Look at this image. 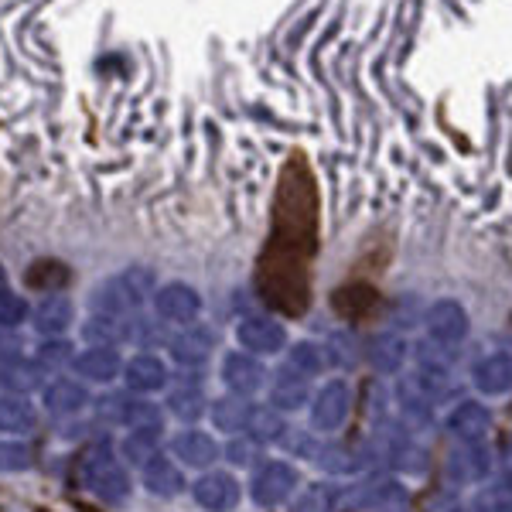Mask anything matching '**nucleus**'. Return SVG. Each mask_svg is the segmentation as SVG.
<instances>
[{"mask_svg":"<svg viewBox=\"0 0 512 512\" xmlns=\"http://www.w3.org/2000/svg\"><path fill=\"white\" fill-rule=\"evenodd\" d=\"M328 366H332V359H328V349L321 342H294L291 349H287L284 369H291V373L304 376V379L321 376Z\"/></svg>","mask_w":512,"mask_h":512,"instance_id":"nucleus-28","label":"nucleus"},{"mask_svg":"<svg viewBox=\"0 0 512 512\" xmlns=\"http://www.w3.org/2000/svg\"><path fill=\"white\" fill-rule=\"evenodd\" d=\"M451 512H478L475 506H458V509H451Z\"/></svg>","mask_w":512,"mask_h":512,"instance_id":"nucleus-41","label":"nucleus"},{"mask_svg":"<svg viewBox=\"0 0 512 512\" xmlns=\"http://www.w3.org/2000/svg\"><path fill=\"white\" fill-rule=\"evenodd\" d=\"M478 512H512V478L502 485H489L478 495Z\"/></svg>","mask_w":512,"mask_h":512,"instance_id":"nucleus-38","label":"nucleus"},{"mask_svg":"<svg viewBox=\"0 0 512 512\" xmlns=\"http://www.w3.org/2000/svg\"><path fill=\"white\" fill-rule=\"evenodd\" d=\"M31 318V304L21 294H14L7 284H0V328H18Z\"/></svg>","mask_w":512,"mask_h":512,"instance_id":"nucleus-36","label":"nucleus"},{"mask_svg":"<svg viewBox=\"0 0 512 512\" xmlns=\"http://www.w3.org/2000/svg\"><path fill=\"white\" fill-rule=\"evenodd\" d=\"M359 512H410V492L396 478H369L345 495Z\"/></svg>","mask_w":512,"mask_h":512,"instance_id":"nucleus-5","label":"nucleus"},{"mask_svg":"<svg viewBox=\"0 0 512 512\" xmlns=\"http://www.w3.org/2000/svg\"><path fill=\"white\" fill-rule=\"evenodd\" d=\"M31 321H35V328L45 338H62L72 325V301L59 291H48L31 308Z\"/></svg>","mask_w":512,"mask_h":512,"instance_id":"nucleus-21","label":"nucleus"},{"mask_svg":"<svg viewBox=\"0 0 512 512\" xmlns=\"http://www.w3.org/2000/svg\"><path fill=\"white\" fill-rule=\"evenodd\" d=\"M287 434V424H284V414L274 407H253L250 410V424H246V437H253L256 444H274V441H284Z\"/></svg>","mask_w":512,"mask_h":512,"instance_id":"nucleus-29","label":"nucleus"},{"mask_svg":"<svg viewBox=\"0 0 512 512\" xmlns=\"http://www.w3.org/2000/svg\"><path fill=\"white\" fill-rule=\"evenodd\" d=\"M99 420L106 424H120V427H144V424H161V410L158 403L144 400L140 393H110L99 400L96 407Z\"/></svg>","mask_w":512,"mask_h":512,"instance_id":"nucleus-7","label":"nucleus"},{"mask_svg":"<svg viewBox=\"0 0 512 512\" xmlns=\"http://www.w3.org/2000/svg\"><path fill=\"white\" fill-rule=\"evenodd\" d=\"M158 291V277L151 267H127L123 274L103 280L93 291V311L96 315H117L130 318L144 308L147 297Z\"/></svg>","mask_w":512,"mask_h":512,"instance_id":"nucleus-1","label":"nucleus"},{"mask_svg":"<svg viewBox=\"0 0 512 512\" xmlns=\"http://www.w3.org/2000/svg\"><path fill=\"white\" fill-rule=\"evenodd\" d=\"M171 379V369L161 355L154 352H137L130 362H123V383H127L130 393H158L168 386Z\"/></svg>","mask_w":512,"mask_h":512,"instance_id":"nucleus-11","label":"nucleus"},{"mask_svg":"<svg viewBox=\"0 0 512 512\" xmlns=\"http://www.w3.org/2000/svg\"><path fill=\"white\" fill-rule=\"evenodd\" d=\"M137 328H140V318H117V315H93L82 325V338L89 345H110L117 349L123 342H137Z\"/></svg>","mask_w":512,"mask_h":512,"instance_id":"nucleus-20","label":"nucleus"},{"mask_svg":"<svg viewBox=\"0 0 512 512\" xmlns=\"http://www.w3.org/2000/svg\"><path fill=\"white\" fill-rule=\"evenodd\" d=\"M222 383H226V390L233 396H253L267 383V369L250 352H229L222 359Z\"/></svg>","mask_w":512,"mask_h":512,"instance_id":"nucleus-12","label":"nucleus"},{"mask_svg":"<svg viewBox=\"0 0 512 512\" xmlns=\"http://www.w3.org/2000/svg\"><path fill=\"white\" fill-rule=\"evenodd\" d=\"M14 359H21L18 345H14L7 335H0V366H7V362H14Z\"/></svg>","mask_w":512,"mask_h":512,"instance_id":"nucleus-40","label":"nucleus"},{"mask_svg":"<svg viewBox=\"0 0 512 512\" xmlns=\"http://www.w3.org/2000/svg\"><path fill=\"white\" fill-rule=\"evenodd\" d=\"M250 410L253 403L246 400V396H219V400H212L209 414H212V424L219 427V431L226 434H246V424H250Z\"/></svg>","mask_w":512,"mask_h":512,"instance_id":"nucleus-27","label":"nucleus"},{"mask_svg":"<svg viewBox=\"0 0 512 512\" xmlns=\"http://www.w3.org/2000/svg\"><path fill=\"white\" fill-rule=\"evenodd\" d=\"M396 400H400V417L407 427H431L434 424V396L417 383L414 376H403L396 386Z\"/></svg>","mask_w":512,"mask_h":512,"instance_id":"nucleus-19","label":"nucleus"},{"mask_svg":"<svg viewBox=\"0 0 512 512\" xmlns=\"http://www.w3.org/2000/svg\"><path fill=\"white\" fill-rule=\"evenodd\" d=\"M407 352H410V345L403 342V335L386 332V335H379L376 342H373V352H369V359H373V366L379 369V373H400Z\"/></svg>","mask_w":512,"mask_h":512,"instance_id":"nucleus-30","label":"nucleus"},{"mask_svg":"<svg viewBox=\"0 0 512 512\" xmlns=\"http://www.w3.org/2000/svg\"><path fill=\"white\" fill-rule=\"evenodd\" d=\"M424 325H427V338L437 345H448V349H458L468 338V332H472L468 311L458 301H451V297H441V301H434L427 308Z\"/></svg>","mask_w":512,"mask_h":512,"instance_id":"nucleus-6","label":"nucleus"},{"mask_svg":"<svg viewBox=\"0 0 512 512\" xmlns=\"http://www.w3.org/2000/svg\"><path fill=\"white\" fill-rule=\"evenodd\" d=\"M41 373H45V369H41L38 362L14 359V362H7V366H0V383L7 386V393L28 396L35 386H41Z\"/></svg>","mask_w":512,"mask_h":512,"instance_id":"nucleus-33","label":"nucleus"},{"mask_svg":"<svg viewBox=\"0 0 512 512\" xmlns=\"http://www.w3.org/2000/svg\"><path fill=\"white\" fill-rule=\"evenodd\" d=\"M345 495L338 485L332 482H315V485H304L294 499V509L291 512H335V506L342 502Z\"/></svg>","mask_w":512,"mask_h":512,"instance_id":"nucleus-31","label":"nucleus"},{"mask_svg":"<svg viewBox=\"0 0 512 512\" xmlns=\"http://www.w3.org/2000/svg\"><path fill=\"white\" fill-rule=\"evenodd\" d=\"M311 403V386L304 376L291 373V369H280L274 379V390H270V407L287 414V410H301Z\"/></svg>","mask_w":512,"mask_h":512,"instance_id":"nucleus-25","label":"nucleus"},{"mask_svg":"<svg viewBox=\"0 0 512 512\" xmlns=\"http://www.w3.org/2000/svg\"><path fill=\"white\" fill-rule=\"evenodd\" d=\"M352 410V386L345 379H328L321 390L311 396V431L335 434L345 424Z\"/></svg>","mask_w":512,"mask_h":512,"instance_id":"nucleus-4","label":"nucleus"},{"mask_svg":"<svg viewBox=\"0 0 512 512\" xmlns=\"http://www.w3.org/2000/svg\"><path fill=\"white\" fill-rule=\"evenodd\" d=\"M41 403L52 417H76L89 407V390L82 379H52L41 390Z\"/></svg>","mask_w":512,"mask_h":512,"instance_id":"nucleus-17","label":"nucleus"},{"mask_svg":"<svg viewBox=\"0 0 512 512\" xmlns=\"http://www.w3.org/2000/svg\"><path fill=\"white\" fill-rule=\"evenodd\" d=\"M212 345H216V332L205 325H185L178 335L168 338V352L178 366L185 369H198L205 359L212 355Z\"/></svg>","mask_w":512,"mask_h":512,"instance_id":"nucleus-13","label":"nucleus"},{"mask_svg":"<svg viewBox=\"0 0 512 512\" xmlns=\"http://www.w3.org/2000/svg\"><path fill=\"white\" fill-rule=\"evenodd\" d=\"M144 489L151 495H158V499H175V495L185 492V475H181L178 461L175 458H151L144 465Z\"/></svg>","mask_w":512,"mask_h":512,"instance_id":"nucleus-22","label":"nucleus"},{"mask_svg":"<svg viewBox=\"0 0 512 512\" xmlns=\"http://www.w3.org/2000/svg\"><path fill=\"white\" fill-rule=\"evenodd\" d=\"M171 454H175L178 465L205 472V468H212L219 461L222 448H219L216 437L205 434V431H181L175 441H171Z\"/></svg>","mask_w":512,"mask_h":512,"instance_id":"nucleus-16","label":"nucleus"},{"mask_svg":"<svg viewBox=\"0 0 512 512\" xmlns=\"http://www.w3.org/2000/svg\"><path fill=\"white\" fill-rule=\"evenodd\" d=\"M236 342L243 345L250 355H277V352L287 349V328L280 325V321L267 318V315L239 318Z\"/></svg>","mask_w":512,"mask_h":512,"instance_id":"nucleus-9","label":"nucleus"},{"mask_svg":"<svg viewBox=\"0 0 512 512\" xmlns=\"http://www.w3.org/2000/svg\"><path fill=\"white\" fill-rule=\"evenodd\" d=\"M256 448H260V444L253 441V437H246V434H236L233 441L226 444V461L229 465H236V468H250L253 465V458H256Z\"/></svg>","mask_w":512,"mask_h":512,"instance_id":"nucleus-39","label":"nucleus"},{"mask_svg":"<svg viewBox=\"0 0 512 512\" xmlns=\"http://www.w3.org/2000/svg\"><path fill=\"white\" fill-rule=\"evenodd\" d=\"M448 431L458 444H485V437L492 431L489 407H482L475 400H461L448 414Z\"/></svg>","mask_w":512,"mask_h":512,"instance_id":"nucleus-14","label":"nucleus"},{"mask_svg":"<svg viewBox=\"0 0 512 512\" xmlns=\"http://www.w3.org/2000/svg\"><path fill=\"white\" fill-rule=\"evenodd\" d=\"M301 489V475H297L294 465L287 461H267L260 465L250 478V495L260 509H277L284 502L294 499V492Z\"/></svg>","mask_w":512,"mask_h":512,"instance_id":"nucleus-3","label":"nucleus"},{"mask_svg":"<svg viewBox=\"0 0 512 512\" xmlns=\"http://www.w3.org/2000/svg\"><path fill=\"white\" fill-rule=\"evenodd\" d=\"M192 495L205 512H233L239 506V499H243V489H239L236 475L205 472L202 478H195Z\"/></svg>","mask_w":512,"mask_h":512,"instance_id":"nucleus-10","label":"nucleus"},{"mask_svg":"<svg viewBox=\"0 0 512 512\" xmlns=\"http://www.w3.org/2000/svg\"><path fill=\"white\" fill-rule=\"evenodd\" d=\"M472 383L482 396H502L512 390V355L509 352H489L475 362Z\"/></svg>","mask_w":512,"mask_h":512,"instance_id":"nucleus-18","label":"nucleus"},{"mask_svg":"<svg viewBox=\"0 0 512 512\" xmlns=\"http://www.w3.org/2000/svg\"><path fill=\"white\" fill-rule=\"evenodd\" d=\"M0 284H4V270H0Z\"/></svg>","mask_w":512,"mask_h":512,"instance_id":"nucleus-42","label":"nucleus"},{"mask_svg":"<svg viewBox=\"0 0 512 512\" xmlns=\"http://www.w3.org/2000/svg\"><path fill=\"white\" fill-rule=\"evenodd\" d=\"M161 444H164V427L161 424L130 427V434L120 441V454H123V461H130V465L144 468L147 461L158 458V454H161Z\"/></svg>","mask_w":512,"mask_h":512,"instance_id":"nucleus-23","label":"nucleus"},{"mask_svg":"<svg viewBox=\"0 0 512 512\" xmlns=\"http://www.w3.org/2000/svg\"><path fill=\"white\" fill-rule=\"evenodd\" d=\"M154 311H158V318H164V325H195L198 311H202V297H198V291L192 284H181V280H175V284H164L154 291Z\"/></svg>","mask_w":512,"mask_h":512,"instance_id":"nucleus-8","label":"nucleus"},{"mask_svg":"<svg viewBox=\"0 0 512 512\" xmlns=\"http://www.w3.org/2000/svg\"><path fill=\"white\" fill-rule=\"evenodd\" d=\"M72 373H76L82 383H113V379L123 373V359L110 345H89V349H82L76 359H72Z\"/></svg>","mask_w":512,"mask_h":512,"instance_id":"nucleus-15","label":"nucleus"},{"mask_svg":"<svg viewBox=\"0 0 512 512\" xmlns=\"http://www.w3.org/2000/svg\"><path fill=\"white\" fill-rule=\"evenodd\" d=\"M448 472L458 482H485L492 475V458L485 444H461L458 451L451 454Z\"/></svg>","mask_w":512,"mask_h":512,"instance_id":"nucleus-24","label":"nucleus"},{"mask_svg":"<svg viewBox=\"0 0 512 512\" xmlns=\"http://www.w3.org/2000/svg\"><path fill=\"white\" fill-rule=\"evenodd\" d=\"M79 482L86 485L96 499L110 502V506H120V502H127V495H130L127 468H123V461L106 448V444H96V448H89L82 454Z\"/></svg>","mask_w":512,"mask_h":512,"instance_id":"nucleus-2","label":"nucleus"},{"mask_svg":"<svg viewBox=\"0 0 512 512\" xmlns=\"http://www.w3.org/2000/svg\"><path fill=\"white\" fill-rule=\"evenodd\" d=\"M168 410L178 420H185V424H195V420L205 414V396L198 390V383H185V386H178V390H171Z\"/></svg>","mask_w":512,"mask_h":512,"instance_id":"nucleus-34","label":"nucleus"},{"mask_svg":"<svg viewBox=\"0 0 512 512\" xmlns=\"http://www.w3.org/2000/svg\"><path fill=\"white\" fill-rule=\"evenodd\" d=\"M72 359H76V349H72V342H65V338H45L35 349V362L41 369L72 366Z\"/></svg>","mask_w":512,"mask_h":512,"instance_id":"nucleus-35","label":"nucleus"},{"mask_svg":"<svg viewBox=\"0 0 512 512\" xmlns=\"http://www.w3.org/2000/svg\"><path fill=\"white\" fill-rule=\"evenodd\" d=\"M38 424L35 403L24 393H0V431L7 434H28Z\"/></svg>","mask_w":512,"mask_h":512,"instance_id":"nucleus-26","label":"nucleus"},{"mask_svg":"<svg viewBox=\"0 0 512 512\" xmlns=\"http://www.w3.org/2000/svg\"><path fill=\"white\" fill-rule=\"evenodd\" d=\"M31 468V448L21 441H0V475H14Z\"/></svg>","mask_w":512,"mask_h":512,"instance_id":"nucleus-37","label":"nucleus"},{"mask_svg":"<svg viewBox=\"0 0 512 512\" xmlns=\"http://www.w3.org/2000/svg\"><path fill=\"white\" fill-rule=\"evenodd\" d=\"M315 461L325 472L332 475H355L366 468V454L355 451V448H338V444H328V448L315 451Z\"/></svg>","mask_w":512,"mask_h":512,"instance_id":"nucleus-32","label":"nucleus"}]
</instances>
